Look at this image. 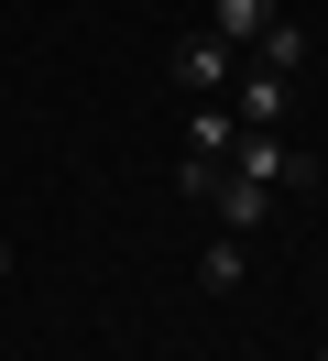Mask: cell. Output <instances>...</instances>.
Segmentation results:
<instances>
[{
    "label": "cell",
    "mask_w": 328,
    "mask_h": 361,
    "mask_svg": "<svg viewBox=\"0 0 328 361\" xmlns=\"http://www.w3.org/2000/svg\"><path fill=\"white\" fill-rule=\"evenodd\" d=\"M230 142H241V110H197L186 121V154L197 164H230Z\"/></svg>",
    "instance_id": "ba28073f"
},
{
    "label": "cell",
    "mask_w": 328,
    "mask_h": 361,
    "mask_svg": "<svg viewBox=\"0 0 328 361\" xmlns=\"http://www.w3.org/2000/svg\"><path fill=\"white\" fill-rule=\"evenodd\" d=\"M0 274H11V241H0Z\"/></svg>",
    "instance_id": "9c48e42d"
},
{
    "label": "cell",
    "mask_w": 328,
    "mask_h": 361,
    "mask_svg": "<svg viewBox=\"0 0 328 361\" xmlns=\"http://www.w3.org/2000/svg\"><path fill=\"white\" fill-rule=\"evenodd\" d=\"M230 77H241V44H219L208 23L175 44V88H197V99H208V88H230Z\"/></svg>",
    "instance_id": "7a4b0ae2"
},
{
    "label": "cell",
    "mask_w": 328,
    "mask_h": 361,
    "mask_svg": "<svg viewBox=\"0 0 328 361\" xmlns=\"http://www.w3.org/2000/svg\"><path fill=\"white\" fill-rule=\"evenodd\" d=\"M241 274H252V252H241V230H219V241L197 252V285H208V295H230Z\"/></svg>",
    "instance_id": "52a82bcc"
},
{
    "label": "cell",
    "mask_w": 328,
    "mask_h": 361,
    "mask_svg": "<svg viewBox=\"0 0 328 361\" xmlns=\"http://www.w3.org/2000/svg\"><path fill=\"white\" fill-rule=\"evenodd\" d=\"M252 66H274V77H296V66H306V23H296V11H274V23H262Z\"/></svg>",
    "instance_id": "8992f818"
},
{
    "label": "cell",
    "mask_w": 328,
    "mask_h": 361,
    "mask_svg": "<svg viewBox=\"0 0 328 361\" xmlns=\"http://www.w3.org/2000/svg\"><path fill=\"white\" fill-rule=\"evenodd\" d=\"M274 197H284V186H262V176H241V164H230V176H219V230H262V219H274Z\"/></svg>",
    "instance_id": "277c9868"
},
{
    "label": "cell",
    "mask_w": 328,
    "mask_h": 361,
    "mask_svg": "<svg viewBox=\"0 0 328 361\" xmlns=\"http://www.w3.org/2000/svg\"><path fill=\"white\" fill-rule=\"evenodd\" d=\"M317 361H328V350H317Z\"/></svg>",
    "instance_id": "30bf717a"
},
{
    "label": "cell",
    "mask_w": 328,
    "mask_h": 361,
    "mask_svg": "<svg viewBox=\"0 0 328 361\" xmlns=\"http://www.w3.org/2000/svg\"><path fill=\"white\" fill-rule=\"evenodd\" d=\"M230 110H241V132H274V121L296 110V77H274V66H252V77H230Z\"/></svg>",
    "instance_id": "3957f363"
},
{
    "label": "cell",
    "mask_w": 328,
    "mask_h": 361,
    "mask_svg": "<svg viewBox=\"0 0 328 361\" xmlns=\"http://www.w3.org/2000/svg\"><path fill=\"white\" fill-rule=\"evenodd\" d=\"M230 164H241V176H262V186H306V176H317V154H296L284 132H241Z\"/></svg>",
    "instance_id": "6da1fadb"
},
{
    "label": "cell",
    "mask_w": 328,
    "mask_h": 361,
    "mask_svg": "<svg viewBox=\"0 0 328 361\" xmlns=\"http://www.w3.org/2000/svg\"><path fill=\"white\" fill-rule=\"evenodd\" d=\"M274 11H284V0H208V33H219V44H262Z\"/></svg>",
    "instance_id": "5b68a950"
}]
</instances>
